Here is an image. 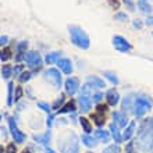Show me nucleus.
Returning a JSON list of instances; mask_svg holds the SVG:
<instances>
[{"mask_svg": "<svg viewBox=\"0 0 153 153\" xmlns=\"http://www.w3.org/2000/svg\"><path fill=\"white\" fill-rule=\"evenodd\" d=\"M146 25H149V27H153V16H148V18H146L145 21Z\"/></svg>", "mask_w": 153, "mask_h": 153, "instance_id": "obj_46", "label": "nucleus"}, {"mask_svg": "<svg viewBox=\"0 0 153 153\" xmlns=\"http://www.w3.org/2000/svg\"><path fill=\"white\" fill-rule=\"evenodd\" d=\"M95 138H96L97 141L103 142V143H107L110 139V134L107 132V131H105V129L97 128L96 131H95Z\"/></svg>", "mask_w": 153, "mask_h": 153, "instance_id": "obj_18", "label": "nucleus"}, {"mask_svg": "<svg viewBox=\"0 0 153 153\" xmlns=\"http://www.w3.org/2000/svg\"><path fill=\"white\" fill-rule=\"evenodd\" d=\"M150 107H152V100H150L149 97L146 96H138L135 100H134V114H135V117H138V118H141V117H143L148 111L150 110Z\"/></svg>", "mask_w": 153, "mask_h": 153, "instance_id": "obj_4", "label": "nucleus"}, {"mask_svg": "<svg viewBox=\"0 0 153 153\" xmlns=\"http://www.w3.org/2000/svg\"><path fill=\"white\" fill-rule=\"evenodd\" d=\"M138 145L143 152H149L153 148V120L146 118L141 123L138 129Z\"/></svg>", "mask_w": 153, "mask_h": 153, "instance_id": "obj_1", "label": "nucleus"}, {"mask_svg": "<svg viewBox=\"0 0 153 153\" xmlns=\"http://www.w3.org/2000/svg\"><path fill=\"white\" fill-rule=\"evenodd\" d=\"M134 109V102H132V96H125L124 100H123V110L127 111V110H132Z\"/></svg>", "mask_w": 153, "mask_h": 153, "instance_id": "obj_25", "label": "nucleus"}, {"mask_svg": "<svg viewBox=\"0 0 153 153\" xmlns=\"http://www.w3.org/2000/svg\"><path fill=\"white\" fill-rule=\"evenodd\" d=\"M61 105H64V95H61L60 97H57L56 100H54V103L52 105V109L59 110V109H60V106H61Z\"/></svg>", "mask_w": 153, "mask_h": 153, "instance_id": "obj_33", "label": "nucleus"}, {"mask_svg": "<svg viewBox=\"0 0 153 153\" xmlns=\"http://www.w3.org/2000/svg\"><path fill=\"white\" fill-rule=\"evenodd\" d=\"M8 128H10L11 137L14 138L16 143H24L25 139H27V135L18 128V125H17L14 117H8Z\"/></svg>", "mask_w": 153, "mask_h": 153, "instance_id": "obj_7", "label": "nucleus"}, {"mask_svg": "<svg viewBox=\"0 0 153 153\" xmlns=\"http://www.w3.org/2000/svg\"><path fill=\"white\" fill-rule=\"evenodd\" d=\"M60 56H61L60 52H50L46 54L45 61H46L48 64H54V63H57V61L60 60Z\"/></svg>", "mask_w": 153, "mask_h": 153, "instance_id": "obj_20", "label": "nucleus"}, {"mask_svg": "<svg viewBox=\"0 0 153 153\" xmlns=\"http://www.w3.org/2000/svg\"><path fill=\"white\" fill-rule=\"evenodd\" d=\"M22 70H24V65H22V64H17L16 67H14V68H13V73L16 74V76H20L21 74L24 73V71H22Z\"/></svg>", "mask_w": 153, "mask_h": 153, "instance_id": "obj_38", "label": "nucleus"}, {"mask_svg": "<svg viewBox=\"0 0 153 153\" xmlns=\"http://www.w3.org/2000/svg\"><path fill=\"white\" fill-rule=\"evenodd\" d=\"M7 42H8V38L7 36H4V35H1V38H0V45H1V46H6V45H7Z\"/></svg>", "mask_w": 153, "mask_h": 153, "instance_id": "obj_45", "label": "nucleus"}, {"mask_svg": "<svg viewBox=\"0 0 153 153\" xmlns=\"http://www.w3.org/2000/svg\"><path fill=\"white\" fill-rule=\"evenodd\" d=\"M123 1H124V4L131 10V11H135V4H134L132 0H123Z\"/></svg>", "mask_w": 153, "mask_h": 153, "instance_id": "obj_41", "label": "nucleus"}, {"mask_svg": "<svg viewBox=\"0 0 153 153\" xmlns=\"http://www.w3.org/2000/svg\"><path fill=\"white\" fill-rule=\"evenodd\" d=\"M22 95H24V89H22V86H16V93H14V102L21 100Z\"/></svg>", "mask_w": 153, "mask_h": 153, "instance_id": "obj_34", "label": "nucleus"}, {"mask_svg": "<svg viewBox=\"0 0 153 153\" xmlns=\"http://www.w3.org/2000/svg\"><path fill=\"white\" fill-rule=\"evenodd\" d=\"M107 109H109V105H102V103H97V106H96V111H97V113L106 114Z\"/></svg>", "mask_w": 153, "mask_h": 153, "instance_id": "obj_37", "label": "nucleus"}, {"mask_svg": "<svg viewBox=\"0 0 153 153\" xmlns=\"http://www.w3.org/2000/svg\"><path fill=\"white\" fill-rule=\"evenodd\" d=\"M141 1H146V0H141Z\"/></svg>", "mask_w": 153, "mask_h": 153, "instance_id": "obj_51", "label": "nucleus"}, {"mask_svg": "<svg viewBox=\"0 0 153 153\" xmlns=\"http://www.w3.org/2000/svg\"><path fill=\"white\" fill-rule=\"evenodd\" d=\"M25 63H27V65H28L32 71H38V70L42 67L43 60H42L39 52H36V50H29V52H27V54H25Z\"/></svg>", "mask_w": 153, "mask_h": 153, "instance_id": "obj_6", "label": "nucleus"}, {"mask_svg": "<svg viewBox=\"0 0 153 153\" xmlns=\"http://www.w3.org/2000/svg\"><path fill=\"white\" fill-rule=\"evenodd\" d=\"M103 76H105L106 79H109L113 85H118V82H120V81H118V76H117L114 73H111V71H105V73H103Z\"/></svg>", "mask_w": 153, "mask_h": 153, "instance_id": "obj_26", "label": "nucleus"}, {"mask_svg": "<svg viewBox=\"0 0 153 153\" xmlns=\"http://www.w3.org/2000/svg\"><path fill=\"white\" fill-rule=\"evenodd\" d=\"M0 59H1V63H4V61H7L11 59V50H10V48H4L3 50H1Z\"/></svg>", "mask_w": 153, "mask_h": 153, "instance_id": "obj_30", "label": "nucleus"}, {"mask_svg": "<svg viewBox=\"0 0 153 153\" xmlns=\"http://www.w3.org/2000/svg\"><path fill=\"white\" fill-rule=\"evenodd\" d=\"M152 153H153V148H152Z\"/></svg>", "mask_w": 153, "mask_h": 153, "instance_id": "obj_53", "label": "nucleus"}, {"mask_svg": "<svg viewBox=\"0 0 153 153\" xmlns=\"http://www.w3.org/2000/svg\"><path fill=\"white\" fill-rule=\"evenodd\" d=\"M113 46L116 50H118V52H121V53H127L132 49V45L129 43L128 40L123 36H118V35L113 36Z\"/></svg>", "mask_w": 153, "mask_h": 153, "instance_id": "obj_8", "label": "nucleus"}, {"mask_svg": "<svg viewBox=\"0 0 153 153\" xmlns=\"http://www.w3.org/2000/svg\"><path fill=\"white\" fill-rule=\"evenodd\" d=\"M38 107L48 114H50V111H52V106H49L48 103H45V102H38Z\"/></svg>", "mask_w": 153, "mask_h": 153, "instance_id": "obj_35", "label": "nucleus"}, {"mask_svg": "<svg viewBox=\"0 0 153 153\" xmlns=\"http://www.w3.org/2000/svg\"><path fill=\"white\" fill-rule=\"evenodd\" d=\"M114 20L116 21H128V14L127 13H123V11H118L114 14Z\"/></svg>", "mask_w": 153, "mask_h": 153, "instance_id": "obj_32", "label": "nucleus"}, {"mask_svg": "<svg viewBox=\"0 0 153 153\" xmlns=\"http://www.w3.org/2000/svg\"><path fill=\"white\" fill-rule=\"evenodd\" d=\"M135 127H137V123L135 121H129V124L125 127L124 132H123V139L124 141H131V138H132L134 132H135Z\"/></svg>", "mask_w": 153, "mask_h": 153, "instance_id": "obj_16", "label": "nucleus"}, {"mask_svg": "<svg viewBox=\"0 0 153 153\" xmlns=\"http://www.w3.org/2000/svg\"><path fill=\"white\" fill-rule=\"evenodd\" d=\"M46 125L49 127V129H50V127L53 125V114H49L48 120H46Z\"/></svg>", "mask_w": 153, "mask_h": 153, "instance_id": "obj_44", "label": "nucleus"}, {"mask_svg": "<svg viewBox=\"0 0 153 153\" xmlns=\"http://www.w3.org/2000/svg\"><path fill=\"white\" fill-rule=\"evenodd\" d=\"M64 89H65V93L70 95V96H74L78 89H79V79L76 76H70L67 78L64 82Z\"/></svg>", "mask_w": 153, "mask_h": 153, "instance_id": "obj_9", "label": "nucleus"}, {"mask_svg": "<svg viewBox=\"0 0 153 153\" xmlns=\"http://www.w3.org/2000/svg\"><path fill=\"white\" fill-rule=\"evenodd\" d=\"M6 153H17L16 143H8L7 148H6Z\"/></svg>", "mask_w": 153, "mask_h": 153, "instance_id": "obj_40", "label": "nucleus"}, {"mask_svg": "<svg viewBox=\"0 0 153 153\" xmlns=\"http://www.w3.org/2000/svg\"><path fill=\"white\" fill-rule=\"evenodd\" d=\"M45 153H56L53 149H50V148H45Z\"/></svg>", "mask_w": 153, "mask_h": 153, "instance_id": "obj_49", "label": "nucleus"}, {"mask_svg": "<svg viewBox=\"0 0 153 153\" xmlns=\"http://www.w3.org/2000/svg\"><path fill=\"white\" fill-rule=\"evenodd\" d=\"M11 73H13L11 67H10L8 64H3V67H1V78L8 79V78L11 76Z\"/></svg>", "mask_w": 153, "mask_h": 153, "instance_id": "obj_27", "label": "nucleus"}, {"mask_svg": "<svg viewBox=\"0 0 153 153\" xmlns=\"http://www.w3.org/2000/svg\"><path fill=\"white\" fill-rule=\"evenodd\" d=\"M81 141H82V143H84L86 148H93V146H96V139H95L93 137H91L89 134H85V135H82Z\"/></svg>", "mask_w": 153, "mask_h": 153, "instance_id": "obj_21", "label": "nucleus"}, {"mask_svg": "<svg viewBox=\"0 0 153 153\" xmlns=\"http://www.w3.org/2000/svg\"><path fill=\"white\" fill-rule=\"evenodd\" d=\"M0 129H1V137L6 138V135H7V134H6V132H7V131H6V128H4V127H1Z\"/></svg>", "mask_w": 153, "mask_h": 153, "instance_id": "obj_48", "label": "nucleus"}, {"mask_svg": "<svg viewBox=\"0 0 153 153\" xmlns=\"http://www.w3.org/2000/svg\"><path fill=\"white\" fill-rule=\"evenodd\" d=\"M14 103V84L11 81L7 84V106H13Z\"/></svg>", "mask_w": 153, "mask_h": 153, "instance_id": "obj_22", "label": "nucleus"}, {"mask_svg": "<svg viewBox=\"0 0 153 153\" xmlns=\"http://www.w3.org/2000/svg\"><path fill=\"white\" fill-rule=\"evenodd\" d=\"M21 153H32V152H31V150H29V149H24V150H22V152H21Z\"/></svg>", "mask_w": 153, "mask_h": 153, "instance_id": "obj_50", "label": "nucleus"}, {"mask_svg": "<svg viewBox=\"0 0 153 153\" xmlns=\"http://www.w3.org/2000/svg\"><path fill=\"white\" fill-rule=\"evenodd\" d=\"M138 7L141 8V11L146 13V14H150L152 13V6H150L149 3H146V1H138Z\"/></svg>", "mask_w": 153, "mask_h": 153, "instance_id": "obj_29", "label": "nucleus"}, {"mask_svg": "<svg viewBox=\"0 0 153 153\" xmlns=\"http://www.w3.org/2000/svg\"><path fill=\"white\" fill-rule=\"evenodd\" d=\"M91 118L93 120V123L99 127V128H102L103 125H105V123H106V117H105V114L103 113H93L92 116H91Z\"/></svg>", "mask_w": 153, "mask_h": 153, "instance_id": "obj_19", "label": "nucleus"}, {"mask_svg": "<svg viewBox=\"0 0 153 153\" xmlns=\"http://www.w3.org/2000/svg\"><path fill=\"white\" fill-rule=\"evenodd\" d=\"M33 141L39 142L42 145H48L49 141H50V129H49L45 135H33Z\"/></svg>", "mask_w": 153, "mask_h": 153, "instance_id": "obj_23", "label": "nucleus"}, {"mask_svg": "<svg viewBox=\"0 0 153 153\" xmlns=\"http://www.w3.org/2000/svg\"><path fill=\"white\" fill-rule=\"evenodd\" d=\"M57 67H59V70L61 73L67 74V75H70L73 73V63H71L70 59H60L57 61Z\"/></svg>", "mask_w": 153, "mask_h": 153, "instance_id": "obj_12", "label": "nucleus"}, {"mask_svg": "<svg viewBox=\"0 0 153 153\" xmlns=\"http://www.w3.org/2000/svg\"><path fill=\"white\" fill-rule=\"evenodd\" d=\"M27 48H28V42H20L18 46H17V50H18V52L27 53Z\"/></svg>", "mask_w": 153, "mask_h": 153, "instance_id": "obj_39", "label": "nucleus"}, {"mask_svg": "<svg viewBox=\"0 0 153 153\" xmlns=\"http://www.w3.org/2000/svg\"><path fill=\"white\" fill-rule=\"evenodd\" d=\"M79 124H81V127H82V129H84L85 134H91V132H92V124H91V121H89L88 118L81 117V118H79Z\"/></svg>", "mask_w": 153, "mask_h": 153, "instance_id": "obj_24", "label": "nucleus"}, {"mask_svg": "<svg viewBox=\"0 0 153 153\" xmlns=\"http://www.w3.org/2000/svg\"><path fill=\"white\" fill-rule=\"evenodd\" d=\"M86 84H89L92 88H96V89L105 88V81L102 79L100 76H96V75H89L86 78Z\"/></svg>", "mask_w": 153, "mask_h": 153, "instance_id": "obj_15", "label": "nucleus"}, {"mask_svg": "<svg viewBox=\"0 0 153 153\" xmlns=\"http://www.w3.org/2000/svg\"><path fill=\"white\" fill-rule=\"evenodd\" d=\"M59 149L61 153H79V141L74 131H70L59 139Z\"/></svg>", "mask_w": 153, "mask_h": 153, "instance_id": "obj_3", "label": "nucleus"}, {"mask_svg": "<svg viewBox=\"0 0 153 153\" xmlns=\"http://www.w3.org/2000/svg\"><path fill=\"white\" fill-rule=\"evenodd\" d=\"M76 111V105H75V102L71 99V100H68L67 103H64V105L61 106L60 109L57 110V113L59 114H65V113H75Z\"/></svg>", "mask_w": 153, "mask_h": 153, "instance_id": "obj_14", "label": "nucleus"}, {"mask_svg": "<svg viewBox=\"0 0 153 153\" xmlns=\"http://www.w3.org/2000/svg\"><path fill=\"white\" fill-rule=\"evenodd\" d=\"M102 153H121V148L118 143H114V145H110L107 148H105Z\"/></svg>", "mask_w": 153, "mask_h": 153, "instance_id": "obj_28", "label": "nucleus"}, {"mask_svg": "<svg viewBox=\"0 0 153 153\" xmlns=\"http://www.w3.org/2000/svg\"><path fill=\"white\" fill-rule=\"evenodd\" d=\"M113 120L120 128L121 127H127V124H129L128 118L123 111H113Z\"/></svg>", "mask_w": 153, "mask_h": 153, "instance_id": "obj_13", "label": "nucleus"}, {"mask_svg": "<svg viewBox=\"0 0 153 153\" xmlns=\"http://www.w3.org/2000/svg\"><path fill=\"white\" fill-rule=\"evenodd\" d=\"M68 33H70V38H71V42L75 45L76 48L84 49V50L89 49L91 38L81 27H78V25H68Z\"/></svg>", "mask_w": 153, "mask_h": 153, "instance_id": "obj_2", "label": "nucleus"}, {"mask_svg": "<svg viewBox=\"0 0 153 153\" xmlns=\"http://www.w3.org/2000/svg\"><path fill=\"white\" fill-rule=\"evenodd\" d=\"M102 97H103V95H102L100 92H97V93H95V95L92 96V99H93V102H100Z\"/></svg>", "mask_w": 153, "mask_h": 153, "instance_id": "obj_43", "label": "nucleus"}, {"mask_svg": "<svg viewBox=\"0 0 153 153\" xmlns=\"http://www.w3.org/2000/svg\"><path fill=\"white\" fill-rule=\"evenodd\" d=\"M43 78L45 81H48L50 85H53L56 89L61 88V84H63V76L60 74V70L57 68H48L43 73Z\"/></svg>", "mask_w": 153, "mask_h": 153, "instance_id": "obj_5", "label": "nucleus"}, {"mask_svg": "<svg viewBox=\"0 0 153 153\" xmlns=\"http://www.w3.org/2000/svg\"><path fill=\"white\" fill-rule=\"evenodd\" d=\"M78 103H79V109L84 111V113H88L91 107H92V99L89 95H84L81 93V96L78 97Z\"/></svg>", "mask_w": 153, "mask_h": 153, "instance_id": "obj_11", "label": "nucleus"}, {"mask_svg": "<svg viewBox=\"0 0 153 153\" xmlns=\"http://www.w3.org/2000/svg\"><path fill=\"white\" fill-rule=\"evenodd\" d=\"M109 3H110V6H111L114 10H118V7H120V3H118L117 0H109Z\"/></svg>", "mask_w": 153, "mask_h": 153, "instance_id": "obj_42", "label": "nucleus"}, {"mask_svg": "<svg viewBox=\"0 0 153 153\" xmlns=\"http://www.w3.org/2000/svg\"><path fill=\"white\" fill-rule=\"evenodd\" d=\"M110 134H111L113 139L116 141V143H121V142L124 141V139H123V135L120 134V127H118L116 123H111V124H110Z\"/></svg>", "mask_w": 153, "mask_h": 153, "instance_id": "obj_17", "label": "nucleus"}, {"mask_svg": "<svg viewBox=\"0 0 153 153\" xmlns=\"http://www.w3.org/2000/svg\"><path fill=\"white\" fill-rule=\"evenodd\" d=\"M86 153H92V152H86Z\"/></svg>", "mask_w": 153, "mask_h": 153, "instance_id": "obj_52", "label": "nucleus"}, {"mask_svg": "<svg viewBox=\"0 0 153 153\" xmlns=\"http://www.w3.org/2000/svg\"><path fill=\"white\" fill-rule=\"evenodd\" d=\"M125 153H137V150H135V142L134 141H129L128 143H127V146H125Z\"/></svg>", "mask_w": 153, "mask_h": 153, "instance_id": "obj_36", "label": "nucleus"}, {"mask_svg": "<svg viewBox=\"0 0 153 153\" xmlns=\"http://www.w3.org/2000/svg\"><path fill=\"white\" fill-rule=\"evenodd\" d=\"M120 93L117 92L116 88H111L106 92V100H107V105L109 106H116L120 103Z\"/></svg>", "mask_w": 153, "mask_h": 153, "instance_id": "obj_10", "label": "nucleus"}, {"mask_svg": "<svg viewBox=\"0 0 153 153\" xmlns=\"http://www.w3.org/2000/svg\"><path fill=\"white\" fill-rule=\"evenodd\" d=\"M33 75V71H24V73L21 74L20 76H18V79H20V82H28L29 79H31V76Z\"/></svg>", "mask_w": 153, "mask_h": 153, "instance_id": "obj_31", "label": "nucleus"}, {"mask_svg": "<svg viewBox=\"0 0 153 153\" xmlns=\"http://www.w3.org/2000/svg\"><path fill=\"white\" fill-rule=\"evenodd\" d=\"M134 28H138V29H141V28H142V22H141V20H134Z\"/></svg>", "mask_w": 153, "mask_h": 153, "instance_id": "obj_47", "label": "nucleus"}]
</instances>
